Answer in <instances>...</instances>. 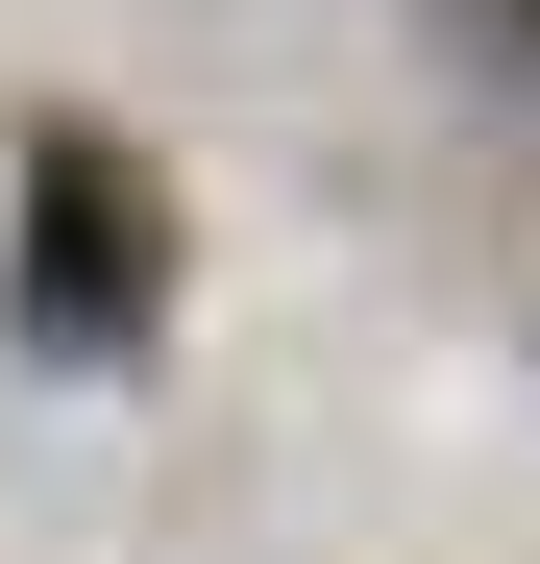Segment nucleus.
<instances>
[{
    "instance_id": "f257e3e1",
    "label": "nucleus",
    "mask_w": 540,
    "mask_h": 564,
    "mask_svg": "<svg viewBox=\"0 0 540 564\" xmlns=\"http://www.w3.org/2000/svg\"><path fill=\"white\" fill-rule=\"evenodd\" d=\"M148 295H172L148 172H123V148H50V172H25V246H0V319H25L50 368H123V344H148Z\"/></svg>"
}]
</instances>
